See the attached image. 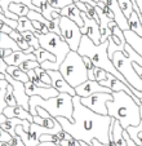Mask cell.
<instances>
[{
    "mask_svg": "<svg viewBox=\"0 0 142 146\" xmlns=\"http://www.w3.org/2000/svg\"><path fill=\"white\" fill-rule=\"evenodd\" d=\"M36 114H38L40 118H43V119H49L50 118V115L48 114V111H45L44 109H41V108H36Z\"/></svg>",
    "mask_w": 142,
    "mask_h": 146,
    "instance_id": "cell-42",
    "label": "cell"
},
{
    "mask_svg": "<svg viewBox=\"0 0 142 146\" xmlns=\"http://www.w3.org/2000/svg\"><path fill=\"white\" fill-rule=\"evenodd\" d=\"M22 36L25 38V40L27 41V44L30 47H33L34 49H39L40 48V44H39V40L36 38L35 33H31V31H25V33H22Z\"/></svg>",
    "mask_w": 142,
    "mask_h": 146,
    "instance_id": "cell-32",
    "label": "cell"
},
{
    "mask_svg": "<svg viewBox=\"0 0 142 146\" xmlns=\"http://www.w3.org/2000/svg\"><path fill=\"white\" fill-rule=\"evenodd\" d=\"M107 47H109V41H104V43H101L100 45H96V44H93V41L90 40L88 36L83 35L80 45H79V49H78V54L82 56V57L85 56V57L90 58L92 64L96 67L105 70L106 72H110L112 76H115L116 79H119L120 82L127 84L123 75L115 69L112 61L109 58ZM127 86H128V84H127Z\"/></svg>",
    "mask_w": 142,
    "mask_h": 146,
    "instance_id": "cell-4",
    "label": "cell"
},
{
    "mask_svg": "<svg viewBox=\"0 0 142 146\" xmlns=\"http://www.w3.org/2000/svg\"><path fill=\"white\" fill-rule=\"evenodd\" d=\"M112 64H114L115 69L123 75L124 80L127 82L128 87L132 89H136V91L142 92V80L141 78L137 75L136 70L133 69V65H132V61L124 54V52H115L114 56L111 58Z\"/></svg>",
    "mask_w": 142,
    "mask_h": 146,
    "instance_id": "cell-7",
    "label": "cell"
},
{
    "mask_svg": "<svg viewBox=\"0 0 142 146\" xmlns=\"http://www.w3.org/2000/svg\"><path fill=\"white\" fill-rule=\"evenodd\" d=\"M12 3L25 4L26 7H29V8H30V11H35V12H39V13H40L39 8H36V7L33 4V0H0V8H1V11H3V14L7 17V18H9V19L18 21V18H19V17H17L16 14H13L12 12L8 11L9 4H12Z\"/></svg>",
    "mask_w": 142,
    "mask_h": 146,
    "instance_id": "cell-15",
    "label": "cell"
},
{
    "mask_svg": "<svg viewBox=\"0 0 142 146\" xmlns=\"http://www.w3.org/2000/svg\"><path fill=\"white\" fill-rule=\"evenodd\" d=\"M33 4L36 7V8H39L40 14L46 19V21H52V13L54 9L48 4L46 0H33Z\"/></svg>",
    "mask_w": 142,
    "mask_h": 146,
    "instance_id": "cell-22",
    "label": "cell"
},
{
    "mask_svg": "<svg viewBox=\"0 0 142 146\" xmlns=\"http://www.w3.org/2000/svg\"><path fill=\"white\" fill-rule=\"evenodd\" d=\"M116 1L119 4V7H120L123 14L125 16V18L128 19L131 13L133 12V4H132V1L131 0H116Z\"/></svg>",
    "mask_w": 142,
    "mask_h": 146,
    "instance_id": "cell-33",
    "label": "cell"
},
{
    "mask_svg": "<svg viewBox=\"0 0 142 146\" xmlns=\"http://www.w3.org/2000/svg\"><path fill=\"white\" fill-rule=\"evenodd\" d=\"M7 74H8L12 79L17 80V82H21V83H23V84L29 82L27 74L23 72L19 67H17V66H8V69H7Z\"/></svg>",
    "mask_w": 142,
    "mask_h": 146,
    "instance_id": "cell-24",
    "label": "cell"
},
{
    "mask_svg": "<svg viewBox=\"0 0 142 146\" xmlns=\"http://www.w3.org/2000/svg\"><path fill=\"white\" fill-rule=\"evenodd\" d=\"M46 1H48V4H49L53 9H57V11H61V9H63L65 7L74 3L72 0H46Z\"/></svg>",
    "mask_w": 142,
    "mask_h": 146,
    "instance_id": "cell-34",
    "label": "cell"
},
{
    "mask_svg": "<svg viewBox=\"0 0 142 146\" xmlns=\"http://www.w3.org/2000/svg\"><path fill=\"white\" fill-rule=\"evenodd\" d=\"M4 121H7V116L4 115V114H0V125H1Z\"/></svg>",
    "mask_w": 142,
    "mask_h": 146,
    "instance_id": "cell-50",
    "label": "cell"
},
{
    "mask_svg": "<svg viewBox=\"0 0 142 146\" xmlns=\"http://www.w3.org/2000/svg\"><path fill=\"white\" fill-rule=\"evenodd\" d=\"M0 12H3V11H1V8H0Z\"/></svg>",
    "mask_w": 142,
    "mask_h": 146,
    "instance_id": "cell-55",
    "label": "cell"
},
{
    "mask_svg": "<svg viewBox=\"0 0 142 146\" xmlns=\"http://www.w3.org/2000/svg\"><path fill=\"white\" fill-rule=\"evenodd\" d=\"M4 61H5V64L8 65V66H17L18 67L19 65L26 62V61H36V57L34 53L27 54V53H25L23 50H17V52L12 53L9 57H7Z\"/></svg>",
    "mask_w": 142,
    "mask_h": 146,
    "instance_id": "cell-17",
    "label": "cell"
},
{
    "mask_svg": "<svg viewBox=\"0 0 142 146\" xmlns=\"http://www.w3.org/2000/svg\"><path fill=\"white\" fill-rule=\"evenodd\" d=\"M12 29L9 27V26H7L5 23H3L1 21H0V33H3V34H7V35H9V34L12 33Z\"/></svg>",
    "mask_w": 142,
    "mask_h": 146,
    "instance_id": "cell-43",
    "label": "cell"
},
{
    "mask_svg": "<svg viewBox=\"0 0 142 146\" xmlns=\"http://www.w3.org/2000/svg\"><path fill=\"white\" fill-rule=\"evenodd\" d=\"M18 33H25V31H31V33H36L35 29H34L31 21L27 18V17H19L18 21H17V29Z\"/></svg>",
    "mask_w": 142,
    "mask_h": 146,
    "instance_id": "cell-27",
    "label": "cell"
},
{
    "mask_svg": "<svg viewBox=\"0 0 142 146\" xmlns=\"http://www.w3.org/2000/svg\"><path fill=\"white\" fill-rule=\"evenodd\" d=\"M72 123L65 118H57L62 131L68 133L75 140L83 141L90 146L93 140H97L102 145H110V125L115 119L109 115H100L93 113L80 104L78 96L72 97Z\"/></svg>",
    "mask_w": 142,
    "mask_h": 146,
    "instance_id": "cell-1",
    "label": "cell"
},
{
    "mask_svg": "<svg viewBox=\"0 0 142 146\" xmlns=\"http://www.w3.org/2000/svg\"><path fill=\"white\" fill-rule=\"evenodd\" d=\"M9 36H11L12 39L14 40V43H16L17 45H18V48H19V50H27L29 48H30V45L27 44V41L25 40V38L22 36V34L21 33H18L17 30H13L11 34H9Z\"/></svg>",
    "mask_w": 142,
    "mask_h": 146,
    "instance_id": "cell-29",
    "label": "cell"
},
{
    "mask_svg": "<svg viewBox=\"0 0 142 146\" xmlns=\"http://www.w3.org/2000/svg\"><path fill=\"white\" fill-rule=\"evenodd\" d=\"M7 87H8V82L5 79H0V114H3L4 109L7 108L5 104V93H7Z\"/></svg>",
    "mask_w": 142,
    "mask_h": 146,
    "instance_id": "cell-31",
    "label": "cell"
},
{
    "mask_svg": "<svg viewBox=\"0 0 142 146\" xmlns=\"http://www.w3.org/2000/svg\"><path fill=\"white\" fill-rule=\"evenodd\" d=\"M0 146H11L8 142H0Z\"/></svg>",
    "mask_w": 142,
    "mask_h": 146,
    "instance_id": "cell-52",
    "label": "cell"
},
{
    "mask_svg": "<svg viewBox=\"0 0 142 146\" xmlns=\"http://www.w3.org/2000/svg\"><path fill=\"white\" fill-rule=\"evenodd\" d=\"M57 137L60 138L61 141H62V140H66V137H67V133H66L65 131H61L60 133H57Z\"/></svg>",
    "mask_w": 142,
    "mask_h": 146,
    "instance_id": "cell-47",
    "label": "cell"
},
{
    "mask_svg": "<svg viewBox=\"0 0 142 146\" xmlns=\"http://www.w3.org/2000/svg\"><path fill=\"white\" fill-rule=\"evenodd\" d=\"M7 69H8V65L5 64V61L3 58H0V74L5 75L7 74Z\"/></svg>",
    "mask_w": 142,
    "mask_h": 146,
    "instance_id": "cell-45",
    "label": "cell"
},
{
    "mask_svg": "<svg viewBox=\"0 0 142 146\" xmlns=\"http://www.w3.org/2000/svg\"><path fill=\"white\" fill-rule=\"evenodd\" d=\"M92 146H109V145H102V143L98 142L97 140H93L92 141Z\"/></svg>",
    "mask_w": 142,
    "mask_h": 146,
    "instance_id": "cell-49",
    "label": "cell"
},
{
    "mask_svg": "<svg viewBox=\"0 0 142 146\" xmlns=\"http://www.w3.org/2000/svg\"><path fill=\"white\" fill-rule=\"evenodd\" d=\"M75 93H76L78 97L83 98V97H89L94 93H110L111 94L112 91L109 88L102 87L96 80H87L85 83H83V84H80L79 87L75 88Z\"/></svg>",
    "mask_w": 142,
    "mask_h": 146,
    "instance_id": "cell-12",
    "label": "cell"
},
{
    "mask_svg": "<svg viewBox=\"0 0 142 146\" xmlns=\"http://www.w3.org/2000/svg\"><path fill=\"white\" fill-rule=\"evenodd\" d=\"M5 104H7V106H11V108H14V106H18V105H17L16 98H14V96H13V88H12L11 84H8V87H7Z\"/></svg>",
    "mask_w": 142,
    "mask_h": 146,
    "instance_id": "cell-36",
    "label": "cell"
},
{
    "mask_svg": "<svg viewBox=\"0 0 142 146\" xmlns=\"http://www.w3.org/2000/svg\"><path fill=\"white\" fill-rule=\"evenodd\" d=\"M82 19L84 22V26L80 29V33L82 35H85L93 41V44L100 45L101 44V33H100V25L94 21V19L89 18L85 13H80Z\"/></svg>",
    "mask_w": 142,
    "mask_h": 146,
    "instance_id": "cell-10",
    "label": "cell"
},
{
    "mask_svg": "<svg viewBox=\"0 0 142 146\" xmlns=\"http://www.w3.org/2000/svg\"><path fill=\"white\" fill-rule=\"evenodd\" d=\"M12 53H13L12 49H4V48H0V58H3V60H5L7 57H9Z\"/></svg>",
    "mask_w": 142,
    "mask_h": 146,
    "instance_id": "cell-44",
    "label": "cell"
},
{
    "mask_svg": "<svg viewBox=\"0 0 142 146\" xmlns=\"http://www.w3.org/2000/svg\"><path fill=\"white\" fill-rule=\"evenodd\" d=\"M132 65H133V69L136 70L137 75H138V76L141 78V80H142V67L138 66V65H136V64H133V62H132Z\"/></svg>",
    "mask_w": 142,
    "mask_h": 146,
    "instance_id": "cell-46",
    "label": "cell"
},
{
    "mask_svg": "<svg viewBox=\"0 0 142 146\" xmlns=\"http://www.w3.org/2000/svg\"><path fill=\"white\" fill-rule=\"evenodd\" d=\"M109 47H107V54H109V58L111 60L112 56H114L115 52H124V48H125L127 41H121L120 39L115 35H111L109 39Z\"/></svg>",
    "mask_w": 142,
    "mask_h": 146,
    "instance_id": "cell-21",
    "label": "cell"
},
{
    "mask_svg": "<svg viewBox=\"0 0 142 146\" xmlns=\"http://www.w3.org/2000/svg\"><path fill=\"white\" fill-rule=\"evenodd\" d=\"M5 80L8 82V84H11L12 88H13V96L17 101V105L23 108L25 110H30V106H29V101H30V97L26 94V89H25V84L21 82H17V80L12 79L8 74H5Z\"/></svg>",
    "mask_w": 142,
    "mask_h": 146,
    "instance_id": "cell-11",
    "label": "cell"
},
{
    "mask_svg": "<svg viewBox=\"0 0 142 146\" xmlns=\"http://www.w3.org/2000/svg\"><path fill=\"white\" fill-rule=\"evenodd\" d=\"M123 34H124V38H125L127 44L131 45L132 49L136 50L142 57V38L141 36H138L137 34H134L133 31H131V30L124 31Z\"/></svg>",
    "mask_w": 142,
    "mask_h": 146,
    "instance_id": "cell-20",
    "label": "cell"
},
{
    "mask_svg": "<svg viewBox=\"0 0 142 146\" xmlns=\"http://www.w3.org/2000/svg\"><path fill=\"white\" fill-rule=\"evenodd\" d=\"M92 1H94V3H98L100 0H92Z\"/></svg>",
    "mask_w": 142,
    "mask_h": 146,
    "instance_id": "cell-53",
    "label": "cell"
},
{
    "mask_svg": "<svg viewBox=\"0 0 142 146\" xmlns=\"http://www.w3.org/2000/svg\"><path fill=\"white\" fill-rule=\"evenodd\" d=\"M80 13H82V12H80L79 8L75 5V3L70 4V5L65 7L63 9H61V11H60V14H61V16H62V17H66V18H68V19H71L72 22H75L80 29H82L83 26H84V22H83Z\"/></svg>",
    "mask_w": 142,
    "mask_h": 146,
    "instance_id": "cell-18",
    "label": "cell"
},
{
    "mask_svg": "<svg viewBox=\"0 0 142 146\" xmlns=\"http://www.w3.org/2000/svg\"><path fill=\"white\" fill-rule=\"evenodd\" d=\"M8 11L12 12L13 14H16L17 17H26L27 13L30 12V8L26 7L25 4H18V3H12L9 4Z\"/></svg>",
    "mask_w": 142,
    "mask_h": 146,
    "instance_id": "cell-28",
    "label": "cell"
},
{
    "mask_svg": "<svg viewBox=\"0 0 142 146\" xmlns=\"http://www.w3.org/2000/svg\"><path fill=\"white\" fill-rule=\"evenodd\" d=\"M39 66H40V65H39L36 61H26V62H23V64L19 65L18 67H19V69H21L23 72H26V74H27L30 70H35L36 67H39Z\"/></svg>",
    "mask_w": 142,
    "mask_h": 146,
    "instance_id": "cell-37",
    "label": "cell"
},
{
    "mask_svg": "<svg viewBox=\"0 0 142 146\" xmlns=\"http://www.w3.org/2000/svg\"><path fill=\"white\" fill-rule=\"evenodd\" d=\"M112 101L106 104L107 115L120 123L121 128L137 127L139 124V106L134 102V98L125 92H112Z\"/></svg>",
    "mask_w": 142,
    "mask_h": 146,
    "instance_id": "cell-2",
    "label": "cell"
},
{
    "mask_svg": "<svg viewBox=\"0 0 142 146\" xmlns=\"http://www.w3.org/2000/svg\"><path fill=\"white\" fill-rule=\"evenodd\" d=\"M48 75L50 76V80H52V87L58 93H67V94H70L71 97L76 96L75 89L66 82L65 78L61 75V72L58 71V70H49Z\"/></svg>",
    "mask_w": 142,
    "mask_h": 146,
    "instance_id": "cell-13",
    "label": "cell"
},
{
    "mask_svg": "<svg viewBox=\"0 0 142 146\" xmlns=\"http://www.w3.org/2000/svg\"><path fill=\"white\" fill-rule=\"evenodd\" d=\"M80 104L92 110L93 113L100 114V115H107L106 104L109 101H112V94L110 93H94L89 97H83L80 98Z\"/></svg>",
    "mask_w": 142,
    "mask_h": 146,
    "instance_id": "cell-9",
    "label": "cell"
},
{
    "mask_svg": "<svg viewBox=\"0 0 142 146\" xmlns=\"http://www.w3.org/2000/svg\"><path fill=\"white\" fill-rule=\"evenodd\" d=\"M111 142L115 146H127L123 137V128L117 120H114L110 125V143Z\"/></svg>",
    "mask_w": 142,
    "mask_h": 146,
    "instance_id": "cell-19",
    "label": "cell"
},
{
    "mask_svg": "<svg viewBox=\"0 0 142 146\" xmlns=\"http://www.w3.org/2000/svg\"><path fill=\"white\" fill-rule=\"evenodd\" d=\"M136 145L137 146H142V132L137 136V140H136Z\"/></svg>",
    "mask_w": 142,
    "mask_h": 146,
    "instance_id": "cell-48",
    "label": "cell"
},
{
    "mask_svg": "<svg viewBox=\"0 0 142 146\" xmlns=\"http://www.w3.org/2000/svg\"><path fill=\"white\" fill-rule=\"evenodd\" d=\"M29 106H30L29 111L33 116L38 115L36 108H41L56 119L65 118L70 120L71 123L74 121V119H72V111H74L72 97L67 93H60L57 97H52L49 100H43L39 96H31L30 101H29Z\"/></svg>",
    "mask_w": 142,
    "mask_h": 146,
    "instance_id": "cell-3",
    "label": "cell"
},
{
    "mask_svg": "<svg viewBox=\"0 0 142 146\" xmlns=\"http://www.w3.org/2000/svg\"><path fill=\"white\" fill-rule=\"evenodd\" d=\"M60 31H61V38L67 43L71 50L78 52L82 41V33H80V27L75 22H72L71 19L66 18V17L61 16L60 18Z\"/></svg>",
    "mask_w": 142,
    "mask_h": 146,
    "instance_id": "cell-8",
    "label": "cell"
},
{
    "mask_svg": "<svg viewBox=\"0 0 142 146\" xmlns=\"http://www.w3.org/2000/svg\"><path fill=\"white\" fill-rule=\"evenodd\" d=\"M72 1H74V3H76V1H79V0H72Z\"/></svg>",
    "mask_w": 142,
    "mask_h": 146,
    "instance_id": "cell-54",
    "label": "cell"
},
{
    "mask_svg": "<svg viewBox=\"0 0 142 146\" xmlns=\"http://www.w3.org/2000/svg\"><path fill=\"white\" fill-rule=\"evenodd\" d=\"M11 140H12V136L0 127V142H8L9 143Z\"/></svg>",
    "mask_w": 142,
    "mask_h": 146,
    "instance_id": "cell-40",
    "label": "cell"
},
{
    "mask_svg": "<svg viewBox=\"0 0 142 146\" xmlns=\"http://www.w3.org/2000/svg\"><path fill=\"white\" fill-rule=\"evenodd\" d=\"M9 145H11V146H25V143L22 142L21 137H19L18 135H16L14 137H12V140H11V142H9Z\"/></svg>",
    "mask_w": 142,
    "mask_h": 146,
    "instance_id": "cell-41",
    "label": "cell"
},
{
    "mask_svg": "<svg viewBox=\"0 0 142 146\" xmlns=\"http://www.w3.org/2000/svg\"><path fill=\"white\" fill-rule=\"evenodd\" d=\"M58 71L74 89L88 80L87 69H85L83 57L74 50L68 52V54L61 64Z\"/></svg>",
    "mask_w": 142,
    "mask_h": 146,
    "instance_id": "cell-5",
    "label": "cell"
},
{
    "mask_svg": "<svg viewBox=\"0 0 142 146\" xmlns=\"http://www.w3.org/2000/svg\"><path fill=\"white\" fill-rule=\"evenodd\" d=\"M141 105H142V100H141Z\"/></svg>",
    "mask_w": 142,
    "mask_h": 146,
    "instance_id": "cell-56",
    "label": "cell"
},
{
    "mask_svg": "<svg viewBox=\"0 0 142 146\" xmlns=\"http://www.w3.org/2000/svg\"><path fill=\"white\" fill-rule=\"evenodd\" d=\"M0 48H4V49H12L13 52L19 50L18 45L14 43V40L7 34L0 33Z\"/></svg>",
    "mask_w": 142,
    "mask_h": 146,
    "instance_id": "cell-26",
    "label": "cell"
},
{
    "mask_svg": "<svg viewBox=\"0 0 142 146\" xmlns=\"http://www.w3.org/2000/svg\"><path fill=\"white\" fill-rule=\"evenodd\" d=\"M34 71L36 72V75L39 76V79L41 80L43 83H45V84H48V86H50L52 87V80H50V76L48 75V71H45L44 69H41L40 66L39 67H36Z\"/></svg>",
    "mask_w": 142,
    "mask_h": 146,
    "instance_id": "cell-35",
    "label": "cell"
},
{
    "mask_svg": "<svg viewBox=\"0 0 142 146\" xmlns=\"http://www.w3.org/2000/svg\"><path fill=\"white\" fill-rule=\"evenodd\" d=\"M102 1H104V3L110 8V11L112 12V14H114V22L119 26V29H120L123 33L127 30H129L128 19H127L125 16L123 14V12H121V9H120V7H119L116 0H102Z\"/></svg>",
    "mask_w": 142,
    "mask_h": 146,
    "instance_id": "cell-14",
    "label": "cell"
},
{
    "mask_svg": "<svg viewBox=\"0 0 142 146\" xmlns=\"http://www.w3.org/2000/svg\"><path fill=\"white\" fill-rule=\"evenodd\" d=\"M35 35L39 40L40 48L45 49L46 52L52 53L56 57L54 69L58 70L61 64L63 62V60L66 58V56L68 54V52H71L67 43H66L60 35H57V34H54V33H48V34H45V35L35 33Z\"/></svg>",
    "mask_w": 142,
    "mask_h": 146,
    "instance_id": "cell-6",
    "label": "cell"
},
{
    "mask_svg": "<svg viewBox=\"0 0 142 146\" xmlns=\"http://www.w3.org/2000/svg\"><path fill=\"white\" fill-rule=\"evenodd\" d=\"M139 118L142 120V105H139Z\"/></svg>",
    "mask_w": 142,
    "mask_h": 146,
    "instance_id": "cell-51",
    "label": "cell"
},
{
    "mask_svg": "<svg viewBox=\"0 0 142 146\" xmlns=\"http://www.w3.org/2000/svg\"><path fill=\"white\" fill-rule=\"evenodd\" d=\"M34 54H35L36 62H38L39 65L44 64V62H54V64H56V57H54V56H53L52 53L46 52V50L43 49V48H39V49L34 50Z\"/></svg>",
    "mask_w": 142,
    "mask_h": 146,
    "instance_id": "cell-25",
    "label": "cell"
},
{
    "mask_svg": "<svg viewBox=\"0 0 142 146\" xmlns=\"http://www.w3.org/2000/svg\"><path fill=\"white\" fill-rule=\"evenodd\" d=\"M128 26L129 30L133 31L134 34H137L138 36L142 38V25H141V19H139V16L137 14V12H132L131 16L128 18Z\"/></svg>",
    "mask_w": 142,
    "mask_h": 146,
    "instance_id": "cell-23",
    "label": "cell"
},
{
    "mask_svg": "<svg viewBox=\"0 0 142 146\" xmlns=\"http://www.w3.org/2000/svg\"><path fill=\"white\" fill-rule=\"evenodd\" d=\"M106 74H107V72L105 71V70L96 67V69H94V80H96V82H98V83L104 82V80H106Z\"/></svg>",
    "mask_w": 142,
    "mask_h": 146,
    "instance_id": "cell-39",
    "label": "cell"
},
{
    "mask_svg": "<svg viewBox=\"0 0 142 146\" xmlns=\"http://www.w3.org/2000/svg\"><path fill=\"white\" fill-rule=\"evenodd\" d=\"M124 54H125L127 57L133 62V64H136V65H138V66L142 67V57L136 52V50L132 49L131 45L125 44V48H124Z\"/></svg>",
    "mask_w": 142,
    "mask_h": 146,
    "instance_id": "cell-30",
    "label": "cell"
},
{
    "mask_svg": "<svg viewBox=\"0 0 142 146\" xmlns=\"http://www.w3.org/2000/svg\"><path fill=\"white\" fill-rule=\"evenodd\" d=\"M61 146H82V141L75 140L74 137H71V136L67 133V137H66V140L61 141Z\"/></svg>",
    "mask_w": 142,
    "mask_h": 146,
    "instance_id": "cell-38",
    "label": "cell"
},
{
    "mask_svg": "<svg viewBox=\"0 0 142 146\" xmlns=\"http://www.w3.org/2000/svg\"><path fill=\"white\" fill-rule=\"evenodd\" d=\"M3 114L7 116V119H12V118H18L22 119V120H27L30 123L34 121V116L30 114V111L25 110L21 106H14V108H11V106H7L4 109Z\"/></svg>",
    "mask_w": 142,
    "mask_h": 146,
    "instance_id": "cell-16",
    "label": "cell"
}]
</instances>
